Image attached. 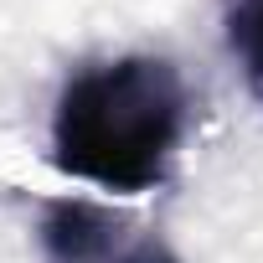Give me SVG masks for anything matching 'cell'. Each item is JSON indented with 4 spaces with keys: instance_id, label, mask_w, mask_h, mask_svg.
Instances as JSON below:
<instances>
[{
    "instance_id": "cell-3",
    "label": "cell",
    "mask_w": 263,
    "mask_h": 263,
    "mask_svg": "<svg viewBox=\"0 0 263 263\" xmlns=\"http://www.w3.org/2000/svg\"><path fill=\"white\" fill-rule=\"evenodd\" d=\"M227 47L242 67L248 93L263 103V0H232L227 6Z\"/></svg>"
},
{
    "instance_id": "cell-1",
    "label": "cell",
    "mask_w": 263,
    "mask_h": 263,
    "mask_svg": "<svg viewBox=\"0 0 263 263\" xmlns=\"http://www.w3.org/2000/svg\"><path fill=\"white\" fill-rule=\"evenodd\" d=\"M191 135V88L171 57L124 52L78 67L52 103V165L67 181L145 196Z\"/></svg>"
},
{
    "instance_id": "cell-2",
    "label": "cell",
    "mask_w": 263,
    "mask_h": 263,
    "mask_svg": "<svg viewBox=\"0 0 263 263\" xmlns=\"http://www.w3.org/2000/svg\"><path fill=\"white\" fill-rule=\"evenodd\" d=\"M42 263H181V253L140 217L88 196H57L36 222Z\"/></svg>"
}]
</instances>
